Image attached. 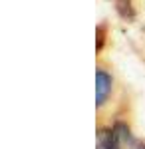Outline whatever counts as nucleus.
<instances>
[{
  "instance_id": "f03ea898",
  "label": "nucleus",
  "mask_w": 145,
  "mask_h": 149,
  "mask_svg": "<svg viewBox=\"0 0 145 149\" xmlns=\"http://www.w3.org/2000/svg\"><path fill=\"white\" fill-rule=\"evenodd\" d=\"M113 92V78L112 74H107L103 68L96 70V107L101 109L107 100L112 97Z\"/></svg>"
},
{
  "instance_id": "7ed1b4c3",
  "label": "nucleus",
  "mask_w": 145,
  "mask_h": 149,
  "mask_svg": "<svg viewBox=\"0 0 145 149\" xmlns=\"http://www.w3.org/2000/svg\"><path fill=\"white\" fill-rule=\"evenodd\" d=\"M115 10L123 20H133L135 18V8L131 0H115Z\"/></svg>"
},
{
  "instance_id": "20e7f679",
  "label": "nucleus",
  "mask_w": 145,
  "mask_h": 149,
  "mask_svg": "<svg viewBox=\"0 0 145 149\" xmlns=\"http://www.w3.org/2000/svg\"><path fill=\"white\" fill-rule=\"evenodd\" d=\"M98 149H113L112 129H100V133H98Z\"/></svg>"
},
{
  "instance_id": "f257e3e1",
  "label": "nucleus",
  "mask_w": 145,
  "mask_h": 149,
  "mask_svg": "<svg viewBox=\"0 0 145 149\" xmlns=\"http://www.w3.org/2000/svg\"><path fill=\"white\" fill-rule=\"evenodd\" d=\"M112 147L113 149H145V143L131 133L127 123L117 121L112 127Z\"/></svg>"
},
{
  "instance_id": "39448f33",
  "label": "nucleus",
  "mask_w": 145,
  "mask_h": 149,
  "mask_svg": "<svg viewBox=\"0 0 145 149\" xmlns=\"http://www.w3.org/2000/svg\"><path fill=\"white\" fill-rule=\"evenodd\" d=\"M105 24H100L98 28H96V38H98V42H96V52L100 54L101 50H103V44H105Z\"/></svg>"
}]
</instances>
